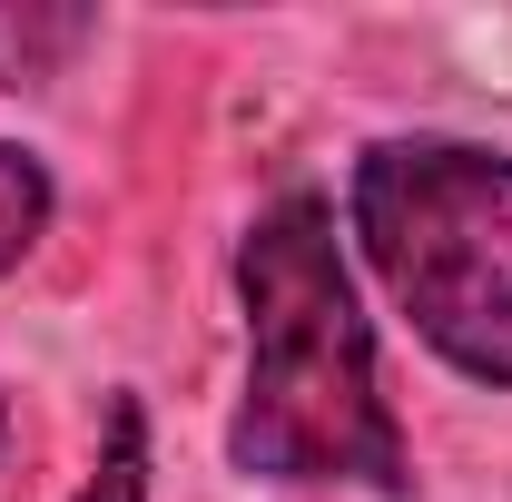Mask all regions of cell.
<instances>
[{
  "label": "cell",
  "mask_w": 512,
  "mask_h": 502,
  "mask_svg": "<svg viewBox=\"0 0 512 502\" xmlns=\"http://www.w3.org/2000/svg\"><path fill=\"white\" fill-rule=\"evenodd\" d=\"M237 315H247V384L227 414V463L247 483H355L414 493V443L384 404L375 315L316 188H286L237 237Z\"/></svg>",
  "instance_id": "cell-1"
},
{
  "label": "cell",
  "mask_w": 512,
  "mask_h": 502,
  "mask_svg": "<svg viewBox=\"0 0 512 502\" xmlns=\"http://www.w3.org/2000/svg\"><path fill=\"white\" fill-rule=\"evenodd\" d=\"M345 237L453 375L512 394V148L375 138L345 178Z\"/></svg>",
  "instance_id": "cell-2"
},
{
  "label": "cell",
  "mask_w": 512,
  "mask_h": 502,
  "mask_svg": "<svg viewBox=\"0 0 512 502\" xmlns=\"http://www.w3.org/2000/svg\"><path fill=\"white\" fill-rule=\"evenodd\" d=\"M99 40V10L79 0H0V89H50Z\"/></svg>",
  "instance_id": "cell-3"
},
{
  "label": "cell",
  "mask_w": 512,
  "mask_h": 502,
  "mask_svg": "<svg viewBox=\"0 0 512 502\" xmlns=\"http://www.w3.org/2000/svg\"><path fill=\"white\" fill-rule=\"evenodd\" d=\"M50 217H60L50 168H40L20 138H0V276H10V266H30V247L50 237Z\"/></svg>",
  "instance_id": "cell-4"
},
{
  "label": "cell",
  "mask_w": 512,
  "mask_h": 502,
  "mask_svg": "<svg viewBox=\"0 0 512 502\" xmlns=\"http://www.w3.org/2000/svg\"><path fill=\"white\" fill-rule=\"evenodd\" d=\"M69 502H148V404L138 394H109V434H99V463Z\"/></svg>",
  "instance_id": "cell-5"
}]
</instances>
